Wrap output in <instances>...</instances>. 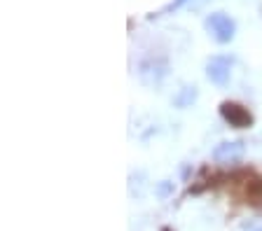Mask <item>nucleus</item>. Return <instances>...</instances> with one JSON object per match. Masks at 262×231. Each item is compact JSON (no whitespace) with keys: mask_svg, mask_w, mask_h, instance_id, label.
<instances>
[{"mask_svg":"<svg viewBox=\"0 0 262 231\" xmlns=\"http://www.w3.org/2000/svg\"><path fill=\"white\" fill-rule=\"evenodd\" d=\"M244 231H262V220H253L244 226Z\"/></svg>","mask_w":262,"mask_h":231,"instance_id":"obj_8","label":"nucleus"},{"mask_svg":"<svg viewBox=\"0 0 262 231\" xmlns=\"http://www.w3.org/2000/svg\"><path fill=\"white\" fill-rule=\"evenodd\" d=\"M185 3H190V0H173V3H171V5H166V7H164V10L159 12V14H169V12H176V10H180V7L185 5Z\"/></svg>","mask_w":262,"mask_h":231,"instance_id":"obj_7","label":"nucleus"},{"mask_svg":"<svg viewBox=\"0 0 262 231\" xmlns=\"http://www.w3.org/2000/svg\"><path fill=\"white\" fill-rule=\"evenodd\" d=\"M194 100H196V87H190V84H187V87H183L178 91V96L173 98V105L176 108H187V105H192Z\"/></svg>","mask_w":262,"mask_h":231,"instance_id":"obj_5","label":"nucleus"},{"mask_svg":"<svg viewBox=\"0 0 262 231\" xmlns=\"http://www.w3.org/2000/svg\"><path fill=\"white\" fill-rule=\"evenodd\" d=\"M173 192V182H159V187H157V196H162V198H166L169 194Z\"/></svg>","mask_w":262,"mask_h":231,"instance_id":"obj_6","label":"nucleus"},{"mask_svg":"<svg viewBox=\"0 0 262 231\" xmlns=\"http://www.w3.org/2000/svg\"><path fill=\"white\" fill-rule=\"evenodd\" d=\"M229 72H232V59L229 56H211L206 63V77L213 84H223L229 82Z\"/></svg>","mask_w":262,"mask_h":231,"instance_id":"obj_2","label":"nucleus"},{"mask_svg":"<svg viewBox=\"0 0 262 231\" xmlns=\"http://www.w3.org/2000/svg\"><path fill=\"white\" fill-rule=\"evenodd\" d=\"M220 115H223V119L227 121L229 126H234V129H246V126H251L253 124L251 112L239 103H229V100L223 103L220 105Z\"/></svg>","mask_w":262,"mask_h":231,"instance_id":"obj_3","label":"nucleus"},{"mask_svg":"<svg viewBox=\"0 0 262 231\" xmlns=\"http://www.w3.org/2000/svg\"><path fill=\"white\" fill-rule=\"evenodd\" d=\"M206 26L208 35H211L215 42H232L234 40V33H236V23L232 17H227L225 12H211L204 21Z\"/></svg>","mask_w":262,"mask_h":231,"instance_id":"obj_1","label":"nucleus"},{"mask_svg":"<svg viewBox=\"0 0 262 231\" xmlns=\"http://www.w3.org/2000/svg\"><path fill=\"white\" fill-rule=\"evenodd\" d=\"M244 154H246L244 140H225V143H220L213 149V159L218 164H236V161L244 159Z\"/></svg>","mask_w":262,"mask_h":231,"instance_id":"obj_4","label":"nucleus"}]
</instances>
